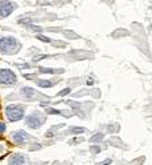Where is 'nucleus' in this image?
Here are the masks:
<instances>
[{
  "label": "nucleus",
  "mask_w": 152,
  "mask_h": 165,
  "mask_svg": "<svg viewBox=\"0 0 152 165\" xmlns=\"http://www.w3.org/2000/svg\"><path fill=\"white\" fill-rule=\"evenodd\" d=\"M20 49V44L14 36H7V37L0 39V52L7 55L16 53Z\"/></svg>",
  "instance_id": "1"
},
{
  "label": "nucleus",
  "mask_w": 152,
  "mask_h": 165,
  "mask_svg": "<svg viewBox=\"0 0 152 165\" xmlns=\"http://www.w3.org/2000/svg\"><path fill=\"white\" fill-rule=\"evenodd\" d=\"M6 115L10 121H19L24 117V109L19 105H8L6 108Z\"/></svg>",
  "instance_id": "2"
},
{
  "label": "nucleus",
  "mask_w": 152,
  "mask_h": 165,
  "mask_svg": "<svg viewBox=\"0 0 152 165\" xmlns=\"http://www.w3.org/2000/svg\"><path fill=\"white\" fill-rule=\"evenodd\" d=\"M16 81H18V77L11 69H0V84L11 87L15 85Z\"/></svg>",
  "instance_id": "3"
},
{
  "label": "nucleus",
  "mask_w": 152,
  "mask_h": 165,
  "mask_svg": "<svg viewBox=\"0 0 152 165\" xmlns=\"http://www.w3.org/2000/svg\"><path fill=\"white\" fill-rule=\"evenodd\" d=\"M26 123H27L28 127L32 128V129H38V128H40L43 125L44 117H43V116H40L39 113H34V115L28 116L27 120H26Z\"/></svg>",
  "instance_id": "4"
},
{
  "label": "nucleus",
  "mask_w": 152,
  "mask_h": 165,
  "mask_svg": "<svg viewBox=\"0 0 152 165\" xmlns=\"http://www.w3.org/2000/svg\"><path fill=\"white\" fill-rule=\"evenodd\" d=\"M16 8V6L12 2H8V0H4V2H0V18H7L10 16L14 10Z\"/></svg>",
  "instance_id": "5"
},
{
  "label": "nucleus",
  "mask_w": 152,
  "mask_h": 165,
  "mask_svg": "<svg viewBox=\"0 0 152 165\" xmlns=\"http://www.w3.org/2000/svg\"><path fill=\"white\" fill-rule=\"evenodd\" d=\"M27 133L24 131H18V132H15L14 133V140H15V143H18V144H20V145H22V144H24L27 141Z\"/></svg>",
  "instance_id": "6"
},
{
  "label": "nucleus",
  "mask_w": 152,
  "mask_h": 165,
  "mask_svg": "<svg viewBox=\"0 0 152 165\" xmlns=\"http://www.w3.org/2000/svg\"><path fill=\"white\" fill-rule=\"evenodd\" d=\"M26 164V157L23 155H14L10 160V165H24Z\"/></svg>",
  "instance_id": "7"
},
{
  "label": "nucleus",
  "mask_w": 152,
  "mask_h": 165,
  "mask_svg": "<svg viewBox=\"0 0 152 165\" xmlns=\"http://www.w3.org/2000/svg\"><path fill=\"white\" fill-rule=\"evenodd\" d=\"M22 95L27 99H32L35 96V91L30 87H24V88H22Z\"/></svg>",
  "instance_id": "8"
},
{
  "label": "nucleus",
  "mask_w": 152,
  "mask_h": 165,
  "mask_svg": "<svg viewBox=\"0 0 152 165\" xmlns=\"http://www.w3.org/2000/svg\"><path fill=\"white\" fill-rule=\"evenodd\" d=\"M38 85L39 87H42V88H50V87H52V85H55L56 84V81H48V80H38Z\"/></svg>",
  "instance_id": "9"
},
{
  "label": "nucleus",
  "mask_w": 152,
  "mask_h": 165,
  "mask_svg": "<svg viewBox=\"0 0 152 165\" xmlns=\"http://www.w3.org/2000/svg\"><path fill=\"white\" fill-rule=\"evenodd\" d=\"M39 72H42V73H58V72H60V73H63V69H51V68H40Z\"/></svg>",
  "instance_id": "10"
},
{
  "label": "nucleus",
  "mask_w": 152,
  "mask_h": 165,
  "mask_svg": "<svg viewBox=\"0 0 152 165\" xmlns=\"http://www.w3.org/2000/svg\"><path fill=\"white\" fill-rule=\"evenodd\" d=\"M104 139V135L103 133H96L95 136H92V137L90 139L91 143H98V141H102V140Z\"/></svg>",
  "instance_id": "11"
},
{
  "label": "nucleus",
  "mask_w": 152,
  "mask_h": 165,
  "mask_svg": "<svg viewBox=\"0 0 152 165\" xmlns=\"http://www.w3.org/2000/svg\"><path fill=\"white\" fill-rule=\"evenodd\" d=\"M71 92V88H66V89H63V91H60L59 93H58V96L59 97H62V96H66V95H68Z\"/></svg>",
  "instance_id": "12"
},
{
  "label": "nucleus",
  "mask_w": 152,
  "mask_h": 165,
  "mask_svg": "<svg viewBox=\"0 0 152 165\" xmlns=\"http://www.w3.org/2000/svg\"><path fill=\"white\" fill-rule=\"evenodd\" d=\"M38 39L42 40V41H44V43H50L51 41V39H48V37H46V36H43V35H38Z\"/></svg>",
  "instance_id": "13"
},
{
  "label": "nucleus",
  "mask_w": 152,
  "mask_h": 165,
  "mask_svg": "<svg viewBox=\"0 0 152 165\" xmlns=\"http://www.w3.org/2000/svg\"><path fill=\"white\" fill-rule=\"evenodd\" d=\"M84 132V128H74L72 129V133H83Z\"/></svg>",
  "instance_id": "14"
},
{
  "label": "nucleus",
  "mask_w": 152,
  "mask_h": 165,
  "mask_svg": "<svg viewBox=\"0 0 152 165\" xmlns=\"http://www.w3.org/2000/svg\"><path fill=\"white\" fill-rule=\"evenodd\" d=\"M4 132H6V124L0 123V133H4Z\"/></svg>",
  "instance_id": "15"
},
{
  "label": "nucleus",
  "mask_w": 152,
  "mask_h": 165,
  "mask_svg": "<svg viewBox=\"0 0 152 165\" xmlns=\"http://www.w3.org/2000/svg\"><path fill=\"white\" fill-rule=\"evenodd\" d=\"M48 113H54V115H60V113H62V112H60V111H55V109H51V108H50V109H48Z\"/></svg>",
  "instance_id": "16"
},
{
  "label": "nucleus",
  "mask_w": 152,
  "mask_h": 165,
  "mask_svg": "<svg viewBox=\"0 0 152 165\" xmlns=\"http://www.w3.org/2000/svg\"><path fill=\"white\" fill-rule=\"evenodd\" d=\"M99 151H100V148H92L91 147V152H92V153H98Z\"/></svg>",
  "instance_id": "17"
},
{
  "label": "nucleus",
  "mask_w": 152,
  "mask_h": 165,
  "mask_svg": "<svg viewBox=\"0 0 152 165\" xmlns=\"http://www.w3.org/2000/svg\"><path fill=\"white\" fill-rule=\"evenodd\" d=\"M52 136H54V133H52V132H50V131H48L47 133H46V137H52Z\"/></svg>",
  "instance_id": "18"
},
{
  "label": "nucleus",
  "mask_w": 152,
  "mask_h": 165,
  "mask_svg": "<svg viewBox=\"0 0 152 165\" xmlns=\"http://www.w3.org/2000/svg\"><path fill=\"white\" fill-rule=\"evenodd\" d=\"M110 164H111V160H107L106 163H102V164H100V165H110Z\"/></svg>",
  "instance_id": "19"
},
{
  "label": "nucleus",
  "mask_w": 152,
  "mask_h": 165,
  "mask_svg": "<svg viewBox=\"0 0 152 165\" xmlns=\"http://www.w3.org/2000/svg\"><path fill=\"white\" fill-rule=\"evenodd\" d=\"M87 84H88V85H91V84H94V81H92V80L90 79V80H88V81H87Z\"/></svg>",
  "instance_id": "20"
}]
</instances>
